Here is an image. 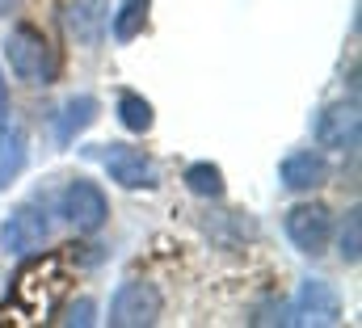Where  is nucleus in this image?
I'll use <instances>...</instances> for the list:
<instances>
[{
    "mask_svg": "<svg viewBox=\"0 0 362 328\" xmlns=\"http://www.w3.org/2000/svg\"><path fill=\"white\" fill-rule=\"evenodd\" d=\"M72 291V257L68 252H42L34 261H25L13 274L8 286V308L17 324H38L51 320L59 312V303Z\"/></svg>",
    "mask_w": 362,
    "mask_h": 328,
    "instance_id": "1",
    "label": "nucleus"
},
{
    "mask_svg": "<svg viewBox=\"0 0 362 328\" xmlns=\"http://www.w3.org/2000/svg\"><path fill=\"white\" fill-rule=\"evenodd\" d=\"M8 68L30 84H51L55 76V59H51V42L42 38L38 25H17L8 34Z\"/></svg>",
    "mask_w": 362,
    "mask_h": 328,
    "instance_id": "2",
    "label": "nucleus"
},
{
    "mask_svg": "<svg viewBox=\"0 0 362 328\" xmlns=\"http://www.w3.org/2000/svg\"><path fill=\"white\" fill-rule=\"evenodd\" d=\"M160 312H165L160 291H156L152 282H139V278L122 282V286L114 291V299H110V324H114V328L156 324V320H160Z\"/></svg>",
    "mask_w": 362,
    "mask_h": 328,
    "instance_id": "3",
    "label": "nucleus"
},
{
    "mask_svg": "<svg viewBox=\"0 0 362 328\" xmlns=\"http://www.w3.org/2000/svg\"><path fill=\"white\" fill-rule=\"evenodd\" d=\"M59 211H64V219H68L81 236L101 232V228H105V219H110V202H105L101 185L89 181V177L68 181V189H64V198H59Z\"/></svg>",
    "mask_w": 362,
    "mask_h": 328,
    "instance_id": "4",
    "label": "nucleus"
},
{
    "mask_svg": "<svg viewBox=\"0 0 362 328\" xmlns=\"http://www.w3.org/2000/svg\"><path fill=\"white\" fill-rule=\"evenodd\" d=\"M286 240L299 248V252H308V257H320L329 240H333V215H329V206H320V202H299V206H291L286 211Z\"/></svg>",
    "mask_w": 362,
    "mask_h": 328,
    "instance_id": "5",
    "label": "nucleus"
},
{
    "mask_svg": "<svg viewBox=\"0 0 362 328\" xmlns=\"http://www.w3.org/2000/svg\"><path fill=\"white\" fill-rule=\"evenodd\" d=\"M101 164H105L110 181H118V185H127V189H156V185H160L156 160H152L148 152H139V148L110 144V148L101 152Z\"/></svg>",
    "mask_w": 362,
    "mask_h": 328,
    "instance_id": "6",
    "label": "nucleus"
},
{
    "mask_svg": "<svg viewBox=\"0 0 362 328\" xmlns=\"http://www.w3.org/2000/svg\"><path fill=\"white\" fill-rule=\"evenodd\" d=\"M341 320V295L325 278H303L295 303H291V324H337Z\"/></svg>",
    "mask_w": 362,
    "mask_h": 328,
    "instance_id": "7",
    "label": "nucleus"
},
{
    "mask_svg": "<svg viewBox=\"0 0 362 328\" xmlns=\"http://www.w3.org/2000/svg\"><path fill=\"white\" fill-rule=\"evenodd\" d=\"M47 236H51L47 211H42V206H34V202L17 206V211L4 219V228H0V245H4V252H17V257L38 252V248L47 245Z\"/></svg>",
    "mask_w": 362,
    "mask_h": 328,
    "instance_id": "8",
    "label": "nucleus"
},
{
    "mask_svg": "<svg viewBox=\"0 0 362 328\" xmlns=\"http://www.w3.org/2000/svg\"><path fill=\"white\" fill-rule=\"evenodd\" d=\"M358 101H333L316 118V139L329 152H354L358 148Z\"/></svg>",
    "mask_w": 362,
    "mask_h": 328,
    "instance_id": "9",
    "label": "nucleus"
},
{
    "mask_svg": "<svg viewBox=\"0 0 362 328\" xmlns=\"http://www.w3.org/2000/svg\"><path fill=\"white\" fill-rule=\"evenodd\" d=\"M64 25L81 47H101L105 25H110V0H68Z\"/></svg>",
    "mask_w": 362,
    "mask_h": 328,
    "instance_id": "10",
    "label": "nucleus"
},
{
    "mask_svg": "<svg viewBox=\"0 0 362 328\" xmlns=\"http://www.w3.org/2000/svg\"><path fill=\"white\" fill-rule=\"evenodd\" d=\"M278 177H282V185H286L291 194H312V189H320V185L329 181V160H325L320 152L303 148V152H291V156L282 160Z\"/></svg>",
    "mask_w": 362,
    "mask_h": 328,
    "instance_id": "11",
    "label": "nucleus"
},
{
    "mask_svg": "<svg viewBox=\"0 0 362 328\" xmlns=\"http://www.w3.org/2000/svg\"><path fill=\"white\" fill-rule=\"evenodd\" d=\"M93 118H97V101H93V97H72V101H64V110L55 114V144L68 148L81 131H89Z\"/></svg>",
    "mask_w": 362,
    "mask_h": 328,
    "instance_id": "12",
    "label": "nucleus"
},
{
    "mask_svg": "<svg viewBox=\"0 0 362 328\" xmlns=\"http://www.w3.org/2000/svg\"><path fill=\"white\" fill-rule=\"evenodd\" d=\"M148 4H152V0H122V4H118V13L110 17L114 42H135V38L144 34V25H148Z\"/></svg>",
    "mask_w": 362,
    "mask_h": 328,
    "instance_id": "13",
    "label": "nucleus"
},
{
    "mask_svg": "<svg viewBox=\"0 0 362 328\" xmlns=\"http://www.w3.org/2000/svg\"><path fill=\"white\" fill-rule=\"evenodd\" d=\"M0 189H8V181L21 172V164H25V131L21 127H0Z\"/></svg>",
    "mask_w": 362,
    "mask_h": 328,
    "instance_id": "14",
    "label": "nucleus"
},
{
    "mask_svg": "<svg viewBox=\"0 0 362 328\" xmlns=\"http://www.w3.org/2000/svg\"><path fill=\"white\" fill-rule=\"evenodd\" d=\"M185 189L189 194H198V198H223V172H219V164H206V160H198V164H189L185 168Z\"/></svg>",
    "mask_w": 362,
    "mask_h": 328,
    "instance_id": "15",
    "label": "nucleus"
},
{
    "mask_svg": "<svg viewBox=\"0 0 362 328\" xmlns=\"http://www.w3.org/2000/svg\"><path fill=\"white\" fill-rule=\"evenodd\" d=\"M118 122L127 127V131H135V135H148L152 131V105L139 97V93H122L118 97Z\"/></svg>",
    "mask_w": 362,
    "mask_h": 328,
    "instance_id": "16",
    "label": "nucleus"
},
{
    "mask_svg": "<svg viewBox=\"0 0 362 328\" xmlns=\"http://www.w3.org/2000/svg\"><path fill=\"white\" fill-rule=\"evenodd\" d=\"M358 245H362V219H358V206L346 215V228H341V261H358Z\"/></svg>",
    "mask_w": 362,
    "mask_h": 328,
    "instance_id": "17",
    "label": "nucleus"
},
{
    "mask_svg": "<svg viewBox=\"0 0 362 328\" xmlns=\"http://www.w3.org/2000/svg\"><path fill=\"white\" fill-rule=\"evenodd\" d=\"M68 324H93V303L89 299H81L76 308H68V316H64Z\"/></svg>",
    "mask_w": 362,
    "mask_h": 328,
    "instance_id": "18",
    "label": "nucleus"
},
{
    "mask_svg": "<svg viewBox=\"0 0 362 328\" xmlns=\"http://www.w3.org/2000/svg\"><path fill=\"white\" fill-rule=\"evenodd\" d=\"M0 127H8V81L0 72Z\"/></svg>",
    "mask_w": 362,
    "mask_h": 328,
    "instance_id": "19",
    "label": "nucleus"
},
{
    "mask_svg": "<svg viewBox=\"0 0 362 328\" xmlns=\"http://www.w3.org/2000/svg\"><path fill=\"white\" fill-rule=\"evenodd\" d=\"M13 8H17V0H0V17H8Z\"/></svg>",
    "mask_w": 362,
    "mask_h": 328,
    "instance_id": "20",
    "label": "nucleus"
}]
</instances>
